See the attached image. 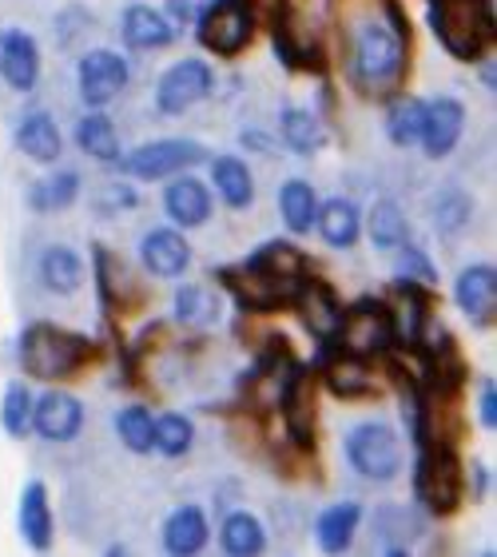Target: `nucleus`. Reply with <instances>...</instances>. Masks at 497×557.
I'll return each mask as SVG.
<instances>
[{"instance_id":"obj_7","label":"nucleus","mask_w":497,"mask_h":557,"mask_svg":"<svg viewBox=\"0 0 497 557\" xmlns=\"http://www.w3.org/2000/svg\"><path fill=\"white\" fill-rule=\"evenodd\" d=\"M196 40L215 57H239L254 40L251 0H208L196 12Z\"/></svg>"},{"instance_id":"obj_16","label":"nucleus","mask_w":497,"mask_h":557,"mask_svg":"<svg viewBox=\"0 0 497 557\" xmlns=\"http://www.w3.org/2000/svg\"><path fill=\"white\" fill-rule=\"evenodd\" d=\"M92 275H96V295L108 314H132L139 302L136 278L127 271L124 259L104 244H92Z\"/></svg>"},{"instance_id":"obj_12","label":"nucleus","mask_w":497,"mask_h":557,"mask_svg":"<svg viewBox=\"0 0 497 557\" xmlns=\"http://www.w3.org/2000/svg\"><path fill=\"white\" fill-rule=\"evenodd\" d=\"M290 311L299 314V323H302V331L323 347V343H331L335 338V331H338V323H343V307L347 302L338 299V290L326 283V278H319V275H307L295 283V290H290V302H287Z\"/></svg>"},{"instance_id":"obj_44","label":"nucleus","mask_w":497,"mask_h":557,"mask_svg":"<svg viewBox=\"0 0 497 557\" xmlns=\"http://www.w3.org/2000/svg\"><path fill=\"white\" fill-rule=\"evenodd\" d=\"M136 203H139V191L132 184H100L92 191V208H96V215H104V220L124 215V211H132Z\"/></svg>"},{"instance_id":"obj_8","label":"nucleus","mask_w":497,"mask_h":557,"mask_svg":"<svg viewBox=\"0 0 497 557\" xmlns=\"http://www.w3.org/2000/svg\"><path fill=\"white\" fill-rule=\"evenodd\" d=\"M203 160H208V148L199 139L167 136V139H151V144L127 151V156L120 151V160L112 168H120L132 180H167V175L187 172V168H196Z\"/></svg>"},{"instance_id":"obj_23","label":"nucleus","mask_w":497,"mask_h":557,"mask_svg":"<svg viewBox=\"0 0 497 557\" xmlns=\"http://www.w3.org/2000/svg\"><path fill=\"white\" fill-rule=\"evenodd\" d=\"M120 36L127 48L136 52H151V48H167L175 40V24L167 21V12L151 9V4H127L124 21H120Z\"/></svg>"},{"instance_id":"obj_20","label":"nucleus","mask_w":497,"mask_h":557,"mask_svg":"<svg viewBox=\"0 0 497 557\" xmlns=\"http://www.w3.org/2000/svg\"><path fill=\"white\" fill-rule=\"evenodd\" d=\"M139 263L151 278H179L191 263V247L179 227H156L139 239Z\"/></svg>"},{"instance_id":"obj_22","label":"nucleus","mask_w":497,"mask_h":557,"mask_svg":"<svg viewBox=\"0 0 497 557\" xmlns=\"http://www.w3.org/2000/svg\"><path fill=\"white\" fill-rule=\"evenodd\" d=\"M163 211L175 227H203L211 220V191L203 180L187 172H175L163 191Z\"/></svg>"},{"instance_id":"obj_10","label":"nucleus","mask_w":497,"mask_h":557,"mask_svg":"<svg viewBox=\"0 0 497 557\" xmlns=\"http://www.w3.org/2000/svg\"><path fill=\"white\" fill-rule=\"evenodd\" d=\"M211 278H215V283L232 295L235 307H239L244 314H275L290 302V287H283L278 278L263 275L259 268H251L247 259H244V263L215 268V271H211Z\"/></svg>"},{"instance_id":"obj_24","label":"nucleus","mask_w":497,"mask_h":557,"mask_svg":"<svg viewBox=\"0 0 497 557\" xmlns=\"http://www.w3.org/2000/svg\"><path fill=\"white\" fill-rule=\"evenodd\" d=\"M12 139H16V148L33 163H57L60 151H64V136H60L57 120L48 116V112H28V116L16 120Z\"/></svg>"},{"instance_id":"obj_18","label":"nucleus","mask_w":497,"mask_h":557,"mask_svg":"<svg viewBox=\"0 0 497 557\" xmlns=\"http://www.w3.org/2000/svg\"><path fill=\"white\" fill-rule=\"evenodd\" d=\"M84 426V407L80 398L69 391H45L33 398V430L45 442H72Z\"/></svg>"},{"instance_id":"obj_15","label":"nucleus","mask_w":497,"mask_h":557,"mask_svg":"<svg viewBox=\"0 0 497 557\" xmlns=\"http://www.w3.org/2000/svg\"><path fill=\"white\" fill-rule=\"evenodd\" d=\"M76 84H80V100L88 108L112 104L127 88V60L112 48H96L76 64Z\"/></svg>"},{"instance_id":"obj_34","label":"nucleus","mask_w":497,"mask_h":557,"mask_svg":"<svg viewBox=\"0 0 497 557\" xmlns=\"http://www.w3.org/2000/svg\"><path fill=\"white\" fill-rule=\"evenodd\" d=\"M175 319L191 331H208L211 323H220V295L208 283H184L175 290Z\"/></svg>"},{"instance_id":"obj_19","label":"nucleus","mask_w":497,"mask_h":557,"mask_svg":"<svg viewBox=\"0 0 497 557\" xmlns=\"http://www.w3.org/2000/svg\"><path fill=\"white\" fill-rule=\"evenodd\" d=\"M453 302L474 326H489L497 314V268L494 263H474L453 283Z\"/></svg>"},{"instance_id":"obj_27","label":"nucleus","mask_w":497,"mask_h":557,"mask_svg":"<svg viewBox=\"0 0 497 557\" xmlns=\"http://www.w3.org/2000/svg\"><path fill=\"white\" fill-rule=\"evenodd\" d=\"M208 546V518L199 506H179L163 522V549L172 557H196Z\"/></svg>"},{"instance_id":"obj_2","label":"nucleus","mask_w":497,"mask_h":557,"mask_svg":"<svg viewBox=\"0 0 497 557\" xmlns=\"http://www.w3.org/2000/svg\"><path fill=\"white\" fill-rule=\"evenodd\" d=\"M21 367L28 379H40V383H64V379H76L80 371H88L100 355L96 338L80 335V331H69V326L57 323H33L21 335Z\"/></svg>"},{"instance_id":"obj_28","label":"nucleus","mask_w":497,"mask_h":557,"mask_svg":"<svg viewBox=\"0 0 497 557\" xmlns=\"http://www.w3.org/2000/svg\"><path fill=\"white\" fill-rule=\"evenodd\" d=\"M314 227H319V235H323L331 247L350 251L362 235V211L355 208L350 199H326V203H319V211H314Z\"/></svg>"},{"instance_id":"obj_1","label":"nucleus","mask_w":497,"mask_h":557,"mask_svg":"<svg viewBox=\"0 0 497 557\" xmlns=\"http://www.w3.org/2000/svg\"><path fill=\"white\" fill-rule=\"evenodd\" d=\"M338 64L366 100H390L414 64V28L402 0H326Z\"/></svg>"},{"instance_id":"obj_5","label":"nucleus","mask_w":497,"mask_h":557,"mask_svg":"<svg viewBox=\"0 0 497 557\" xmlns=\"http://www.w3.org/2000/svg\"><path fill=\"white\" fill-rule=\"evenodd\" d=\"M271 48L283 69L290 72H326V45L319 24L295 4V0H278L271 12Z\"/></svg>"},{"instance_id":"obj_21","label":"nucleus","mask_w":497,"mask_h":557,"mask_svg":"<svg viewBox=\"0 0 497 557\" xmlns=\"http://www.w3.org/2000/svg\"><path fill=\"white\" fill-rule=\"evenodd\" d=\"M0 76L12 92H33L40 81V45L21 28L0 36Z\"/></svg>"},{"instance_id":"obj_35","label":"nucleus","mask_w":497,"mask_h":557,"mask_svg":"<svg viewBox=\"0 0 497 557\" xmlns=\"http://www.w3.org/2000/svg\"><path fill=\"white\" fill-rule=\"evenodd\" d=\"M278 211H283V223H287L290 235L314 232V211H319L314 187L307 180H287L278 187Z\"/></svg>"},{"instance_id":"obj_30","label":"nucleus","mask_w":497,"mask_h":557,"mask_svg":"<svg viewBox=\"0 0 497 557\" xmlns=\"http://www.w3.org/2000/svg\"><path fill=\"white\" fill-rule=\"evenodd\" d=\"M211 184H215L220 199L232 211L251 208L254 180H251V168H247V163L239 160V156H215V160H211Z\"/></svg>"},{"instance_id":"obj_17","label":"nucleus","mask_w":497,"mask_h":557,"mask_svg":"<svg viewBox=\"0 0 497 557\" xmlns=\"http://www.w3.org/2000/svg\"><path fill=\"white\" fill-rule=\"evenodd\" d=\"M465 132V108L458 96H434L426 100V116H422V148L430 160H442L458 148V139Z\"/></svg>"},{"instance_id":"obj_9","label":"nucleus","mask_w":497,"mask_h":557,"mask_svg":"<svg viewBox=\"0 0 497 557\" xmlns=\"http://www.w3.org/2000/svg\"><path fill=\"white\" fill-rule=\"evenodd\" d=\"M343 450H347V462L362 478H371V482H390L402 470V442H398V434L386 422H359V426H350Z\"/></svg>"},{"instance_id":"obj_41","label":"nucleus","mask_w":497,"mask_h":557,"mask_svg":"<svg viewBox=\"0 0 497 557\" xmlns=\"http://www.w3.org/2000/svg\"><path fill=\"white\" fill-rule=\"evenodd\" d=\"M0 426L9 438H24L33 430V395L24 383L4 386V403H0Z\"/></svg>"},{"instance_id":"obj_26","label":"nucleus","mask_w":497,"mask_h":557,"mask_svg":"<svg viewBox=\"0 0 497 557\" xmlns=\"http://www.w3.org/2000/svg\"><path fill=\"white\" fill-rule=\"evenodd\" d=\"M21 537L36 554L52 549V502H48L45 482H28L21 494Z\"/></svg>"},{"instance_id":"obj_11","label":"nucleus","mask_w":497,"mask_h":557,"mask_svg":"<svg viewBox=\"0 0 497 557\" xmlns=\"http://www.w3.org/2000/svg\"><path fill=\"white\" fill-rule=\"evenodd\" d=\"M275 410L283 414V430H287L290 442L314 446V430H319V371H314V362L311 367L295 362Z\"/></svg>"},{"instance_id":"obj_13","label":"nucleus","mask_w":497,"mask_h":557,"mask_svg":"<svg viewBox=\"0 0 497 557\" xmlns=\"http://www.w3.org/2000/svg\"><path fill=\"white\" fill-rule=\"evenodd\" d=\"M215 88V72L203 60H175L156 84V112L160 116H184L196 104H203Z\"/></svg>"},{"instance_id":"obj_36","label":"nucleus","mask_w":497,"mask_h":557,"mask_svg":"<svg viewBox=\"0 0 497 557\" xmlns=\"http://www.w3.org/2000/svg\"><path fill=\"white\" fill-rule=\"evenodd\" d=\"M40 283H45L52 295H72V290H80V283H84L80 256L64 244L48 247L45 256H40Z\"/></svg>"},{"instance_id":"obj_32","label":"nucleus","mask_w":497,"mask_h":557,"mask_svg":"<svg viewBox=\"0 0 497 557\" xmlns=\"http://www.w3.org/2000/svg\"><path fill=\"white\" fill-rule=\"evenodd\" d=\"M422 116H426V100L406 92H394L390 104H386V136L398 148H414L422 139Z\"/></svg>"},{"instance_id":"obj_47","label":"nucleus","mask_w":497,"mask_h":557,"mask_svg":"<svg viewBox=\"0 0 497 557\" xmlns=\"http://www.w3.org/2000/svg\"><path fill=\"white\" fill-rule=\"evenodd\" d=\"M199 9H203V0H167V21H172V24L196 21Z\"/></svg>"},{"instance_id":"obj_29","label":"nucleus","mask_w":497,"mask_h":557,"mask_svg":"<svg viewBox=\"0 0 497 557\" xmlns=\"http://www.w3.org/2000/svg\"><path fill=\"white\" fill-rule=\"evenodd\" d=\"M359 522H362L359 502H335V506H326V510L319 513L314 537H319V546H323L326 554H343V549H350L355 534H359Z\"/></svg>"},{"instance_id":"obj_14","label":"nucleus","mask_w":497,"mask_h":557,"mask_svg":"<svg viewBox=\"0 0 497 557\" xmlns=\"http://www.w3.org/2000/svg\"><path fill=\"white\" fill-rule=\"evenodd\" d=\"M314 371H319V386H326L335 398H374L378 395V374L371 371V359H359V355H347V350L323 343L319 347V359H314Z\"/></svg>"},{"instance_id":"obj_33","label":"nucleus","mask_w":497,"mask_h":557,"mask_svg":"<svg viewBox=\"0 0 497 557\" xmlns=\"http://www.w3.org/2000/svg\"><path fill=\"white\" fill-rule=\"evenodd\" d=\"M278 136H283V144H287L295 156H314V151L326 144L323 120L314 116V112H307V108H283Z\"/></svg>"},{"instance_id":"obj_45","label":"nucleus","mask_w":497,"mask_h":557,"mask_svg":"<svg viewBox=\"0 0 497 557\" xmlns=\"http://www.w3.org/2000/svg\"><path fill=\"white\" fill-rule=\"evenodd\" d=\"M477 422L486 430L497 426V391L489 379H482V386H477Z\"/></svg>"},{"instance_id":"obj_40","label":"nucleus","mask_w":497,"mask_h":557,"mask_svg":"<svg viewBox=\"0 0 497 557\" xmlns=\"http://www.w3.org/2000/svg\"><path fill=\"white\" fill-rule=\"evenodd\" d=\"M196 442V426L184 414H160L151 418V450H160L163 458H179L191 450Z\"/></svg>"},{"instance_id":"obj_37","label":"nucleus","mask_w":497,"mask_h":557,"mask_svg":"<svg viewBox=\"0 0 497 557\" xmlns=\"http://www.w3.org/2000/svg\"><path fill=\"white\" fill-rule=\"evenodd\" d=\"M76 144H80L84 156H92L96 163H116L120 160L116 124H112L104 112H88V116L76 124Z\"/></svg>"},{"instance_id":"obj_25","label":"nucleus","mask_w":497,"mask_h":557,"mask_svg":"<svg viewBox=\"0 0 497 557\" xmlns=\"http://www.w3.org/2000/svg\"><path fill=\"white\" fill-rule=\"evenodd\" d=\"M247 263L259 268L263 275L278 278V283L290 290H295V283L311 271V259L302 256V247L295 244V239H271V244H263L254 256H247Z\"/></svg>"},{"instance_id":"obj_42","label":"nucleus","mask_w":497,"mask_h":557,"mask_svg":"<svg viewBox=\"0 0 497 557\" xmlns=\"http://www.w3.org/2000/svg\"><path fill=\"white\" fill-rule=\"evenodd\" d=\"M116 434L132 454H151V410L148 407H120Z\"/></svg>"},{"instance_id":"obj_46","label":"nucleus","mask_w":497,"mask_h":557,"mask_svg":"<svg viewBox=\"0 0 497 557\" xmlns=\"http://www.w3.org/2000/svg\"><path fill=\"white\" fill-rule=\"evenodd\" d=\"M465 490L474 494V502L477 498H486V490H489V470L482 462H474V466H465Z\"/></svg>"},{"instance_id":"obj_3","label":"nucleus","mask_w":497,"mask_h":557,"mask_svg":"<svg viewBox=\"0 0 497 557\" xmlns=\"http://www.w3.org/2000/svg\"><path fill=\"white\" fill-rule=\"evenodd\" d=\"M438 45L462 64H482L494 45V0H426Z\"/></svg>"},{"instance_id":"obj_31","label":"nucleus","mask_w":497,"mask_h":557,"mask_svg":"<svg viewBox=\"0 0 497 557\" xmlns=\"http://www.w3.org/2000/svg\"><path fill=\"white\" fill-rule=\"evenodd\" d=\"M28 208L40 211V215H52V211H64L80 199V175L76 172H52L40 175L28 184Z\"/></svg>"},{"instance_id":"obj_4","label":"nucleus","mask_w":497,"mask_h":557,"mask_svg":"<svg viewBox=\"0 0 497 557\" xmlns=\"http://www.w3.org/2000/svg\"><path fill=\"white\" fill-rule=\"evenodd\" d=\"M465 466L453 446L426 442L414 458V502L430 518H450L465 498Z\"/></svg>"},{"instance_id":"obj_6","label":"nucleus","mask_w":497,"mask_h":557,"mask_svg":"<svg viewBox=\"0 0 497 557\" xmlns=\"http://www.w3.org/2000/svg\"><path fill=\"white\" fill-rule=\"evenodd\" d=\"M331 347L359 355V359H382L394 347L390 331V307L378 295H362L350 307H343V323H338Z\"/></svg>"},{"instance_id":"obj_39","label":"nucleus","mask_w":497,"mask_h":557,"mask_svg":"<svg viewBox=\"0 0 497 557\" xmlns=\"http://www.w3.org/2000/svg\"><path fill=\"white\" fill-rule=\"evenodd\" d=\"M366 235L378 251H394L398 244L410 239V223H406L402 208L394 199H378L371 211H366Z\"/></svg>"},{"instance_id":"obj_38","label":"nucleus","mask_w":497,"mask_h":557,"mask_svg":"<svg viewBox=\"0 0 497 557\" xmlns=\"http://www.w3.org/2000/svg\"><path fill=\"white\" fill-rule=\"evenodd\" d=\"M220 542L232 557H259L266 549V530H263V522H259L254 513L235 510L232 518L223 522Z\"/></svg>"},{"instance_id":"obj_43","label":"nucleus","mask_w":497,"mask_h":557,"mask_svg":"<svg viewBox=\"0 0 497 557\" xmlns=\"http://www.w3.org/2000/svg\"><path fill=\"white\" fill-rule=\"evenodd\" d=\"M394 278H414V283L434 287V283H438V271H434V263L426 259L422 247H414L406 239V244L394 247Z\"/></svg>"}]
</instances>
